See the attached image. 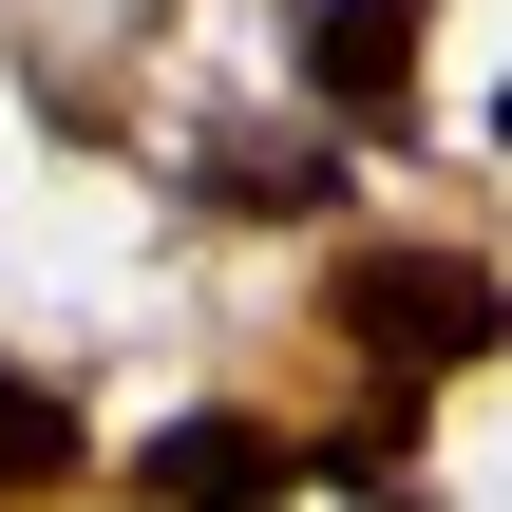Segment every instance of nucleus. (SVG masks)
I'll return each mask as SVG.
<instances>
[{"label": "nucleus", "instance_id": "nucleus-1", "mask_svg": "<svg viewBox=\"0 0 512 512\" xmlns=\"http://www.w3.org/2000/svg\"><path fill=\"white\" fill-rule=\"evenodd\" d=\"M323 323H342L380 380H456V361L512 342V285L475 247H342V266H323Z\"/></svg>", "mask_w": 512, "mask_h": 512}, {"label": "nucleus", "instance_id": "nucleus-2", "mask_svg": "<svg viewBox=\"0 0 512 512\" xmlns=\"http://www.w3.org/2000/svg\"><path fill=\"white\" fill-rule=\"evenodd\" d=\"M304 95L361 114V133H399L418 114V0H304Z\"/></svg>", "mask_w": 512, "mask_h": 512}, {"label": "nucleus", "instance_id": "nucleus-3", "mask_svg": "<svg viewBox=\"0 0 512 512\" xmlns=\"http://www.w3.org/2000/svg\"><path fill=\"white\" fill-rule=\"evenodd\" d=\"M285 475H304V456H285L266 418H171V437L133 456V494H152V512H285Z\"/></svg>", "mask_w": 512, "mask_h": 512}, {"label": "nucleus", "instance_id": "nucleus-4", "mask_svg": "<svg viewBox=\"0 0 512 512\" xmlns=\"http://www.w3.org/2000/svg\"><path fill=\"white\" fill-rule=\"evenodd\" d=\"M0 494H76V399L0 361Z\"/></svg>", "mask_w": 512, "mask_h": 512}, {"label": "nucleus", "instance_id": "nucleus-5", "mask_svg": "<svg viewBox=\"0 0 512 512\" xmlns=\"http://www.w3.org/2000/svg\"><path fill=\"white\" fill-rule=\"evenodd\" d=\"M323 475H342V494H399V475H418V418H399V399H380V418H342V456H323Z\"/></svg>", "mask_w": 512, "mask_h": 512}]
</instances>
